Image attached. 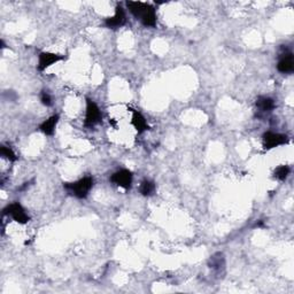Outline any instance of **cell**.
<instances>
[{"instance_id": "cell-1", "label": "cell", "mask_w": 294, "mask_h": 294, "mask_svg": "<svg viewBox=\"0 0 294 294\" xmlns=\"http://www.w3.org/2000/svg\"><path fill=\"white\" fill-rule=\"evenodd\" d=\"M127 6L131 14L139 18L145 27H155L156 13L153 6L142 1H127Z\"/></svg>"}, {"instance_id": "cell-2", "label": "cell", "mask_w": 294, "mask_h": 294, "mask_svg": "<svg viewBox=\"0 0 294 294\" xmlns=\"http://www.w3.org/2000/svg\"><path fill=\"white\" fill-rule=\"evenodd\" d=\"M93 178L91 176H86V177L81 178L74 183H65L63 187L74 197L78 198V199H85L91 188L93 187Z\"/></svg>"}, {"instance_id": "cell-3", "label": "cell", "mask_w": 294, "mask_h": 294, "mask_svg": "<svg viewBox=\"0 0 294 294\" xmlns=\"http://www.w3.org/2000/svg\"><path fill=\"white\" fill-rule=\"evenodd\" d=\"M102 115L100 108L91 99H86V113H85V127L93 128L101 122Z\"/></svg>"}, {"instance_id": "cell-4", "label": "cell", "mask_w": 294, "mask_h": 294, "mask_svg": "<svg viewBox=\"0 0 294 294\" xmlns=\"http://www.w3.org/2000/svg\"><path fill=\"white\" fill-rule=\"evenodd\" d=\"M2 214L5 216H11L15 222L20 223V224H25L30 220V217L25 213V209L18 202H13L6 206L4 210H2Z\"/></svg>"}, {"instance_id": "cell-5", "label": "cell", "mask_w": 294, "mask_h": 294, "mask_svg": "<svg viewBox=\"0 0 294 294\" xmlns=\"http://www.w3.org/2000/svg\"><path fill=\"white\" fill-rule=\"evenodd\" d=\"M290 139L286 135L283 133L273 132V131H268L263 135V147L264 149H273L275 147L286 145L289 144Z\"/></svg>"}, {"instance_id": "cell-6", "label": "cell", "mask_w": 294, "mask_h": 294, "mask_svg": "<svg viewBox=\"0 0 294 294\" xmlns=\"http://www.w3.org/2000/svg\"><path fill=\"white\" fill-rule=\"evenodd\" d=\"M110 182L117 186H121L126 190H129L132 184V172L128 169H121V170L114 172L110 176Z\"/></svg>"}, {"instance_id": "cell-7", "label": "cell", "mask_w": 294, "mask_h": 294, "mask_svg": "<svg viewBox=\"0 0 294 294\" xmlns=\"http://www.w3.org/2000/svg\"><path fill=\"white\" fill-rule=\"evenodd\" d=\"M63 59H65V57L60 55V54L51 53V52H41L39 53V55H38L37 68L39 72H44V70H46L49 67L54 65V63L61 61Z\"/></svg>"}, {"instance_id": "cell-8", "label": "cell", "mask_w": 294, "mask_h": 294, "mask_svg": "<svg viewBox=\"0 0 294 294\" xmlns=\"http://www.w3.org/2000/svg\"><path fill=\"white\" fill-rule=\"evenodd\" d=\"M126 12H124V9L121 7L120 5H117L116 8H115L114 17L106 18V20H105V25H106V28L110 29H117L126 24Z\"/></svg>"}, {"instance_id": "cell-9", "label": "cell", "mask_w": 294, "mask_h": 294, "mask_svg": "<svg viewBox=\"0 0 294 294\" xmlns=\"http://www.w3.org/2000/svg\"><path fill=\"white\" fill-rule=\"evenodd\" d=\"M277 69L279 73L283 74H290L294 70V60L293 54L291 52H284L282 54V57L279 59L277 65Z\"/></svg>"}, {"instance_id": "cell-10", "label": "cell", "mask_w": 294, "mask_h": 294, "mask_svg": "<svg viewBox=\"0 0 294 294\" xmlns=\"http://www.w3.org/2000/svg\"><path fill=\"white\" fill-rule=\"evenodd\" d=\"M131 113H132V120H131V124H132L133 128H135L136 131L138 133H142L144 131L148 130V124L146 122V119L143 116L139 111H137L135 110H131Z\"/></svg>"}, {"instance_id": "cell-11", "label": "cell", "mask_w": 294, "mask_h": 294, "mask_svg": "<svg viewBox=\"0 0 294 294\" xmlns=\"http://www.w3.org/2000/svg\"><path fill=\"white\" fill-rule=\"evenodd\" d=\"M59 122V115H53L50 119L44 121L43 123L39 126V129L43 133H45L46 136H52L55 131L56 124Z\"/></svg>"}, {"instance_id": "cell-12", "label": "cell", "mask_w": 294, "mask_h": 294, "mask_svg": "<svg viewBox=\"0 0 294 294\" xmlns=\"http://www.w3.org/2000/svg\"><path fill=\"white\" fill-rule=\"evenodd\" d=\"M257 107L262 113H269V111L275 110L276 104H275L274 99L269 97H258L257 100Z\"/></svg>"}, {"instance_id": "cell-13", "label": "cell", "mask_w": 294, "mask_h": 294, "mask_svg": "<svg viewBox=\"0 0 294 294\" xmlns=\"http://www.w3.org/2000/svg\"><path fill=\"white\" fill-rule=\"evenodd\" d=\"M140 193L144 197H151L155 192V183L151 180H144L139 187Z\"/></svg>"}, {"instance_id": "cell-14", "label": "cell", "mask_w": 294, "mask_h": 294, "mask_svg": "<svg viewBox=\"0 0 294 294\" xmlns=\"http://www.w3.org/2000/svg\"><path fill=\"white\" fill-rule=\"evenodd\" d=\"M224 264H225L224 257H223V254L220 253L215 254L214 257H210L209 260V266L210 268H213V269L220 270L222 268H224Z\"/></svg>"}, {"instance_id": "cell-15", "label": "cell", "mask_w": 294, "mask_h": 294, "mask_svg": "<svg viewBox=\"0 0 294 294\" xmlns=\"http://www.w3.org/2000/svg\"><path fill=\"white\" fill-rule=\"evenodd\" d=\"M291 169L287 165H279V167L275 169L274 172V177L277 178L279 181H285L287 177H289Z\"/></svg>"}, {"instance_id": "cell-16", "label": "cell", "mask_w": 294, "mask_h": 294, "mask_svg": "<svg viewBox=\"0 0 294 294\" xmlns=\"http://www.w3.org/2000/svg\"><path fill=\"white\" fill-rule=\"evenodd\" d=\"M0 154H1L2 158L7 159L8 161L11 162H15L18 160L17 154H15L14 151H13L11 147L8 146H5V145L0 146Z\"/></svg>"}, {"instance_id": "cell-17", "label": "cell", "mask_w": 294, "mask_h": 294, "mask_svg": "<svg viewBox=\"0 0 294 294\" xmlns=\"http://www.w3.org/2000/svg\"><path fill=\"white\" fill-rule=\"evenodd\" d=\"M40 101H41V104L44 105V106H46V107L52 106V98H51L49 92H46V91L41 92V93H40Z\"/></svg>"}]
</instances>
